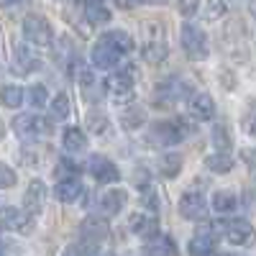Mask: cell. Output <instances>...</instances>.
I'll list each match as a JSON object with an SVG mask.
<instances>
[{"instance_id":"obj_34","label":"cell","mask_w":256,"mask_h":256,"mask_svg":"<svg viewBox=\"0 0 256 256\" xmlns=\"http://www.w3.org/2000/svg\"><path fill=\"white\" fill-rule=\"evenodd\" d=\"M0 102L6 108H18L24 102V90L16 88V84H6V88H0Z\"/></svg>"},{"instance_id":"obj_35","label":"cell","mask_w":256,"mask_h":256,"mask_svg":"<svg viewBox=\"0 0 256 256\" xmlns=\"http://www.w3.org/2000/svg\"><path fill=\"white\" fill-rule=\"evenodd\" d=\"M200 10H202V18H205V20H220V18H226L228 6L220 3V0H210V3H205Z\"/></svg>"},{"instance_id":"obj_15","label":"cell","mask_w":256,"mask_h":256,"mask_svg":"<svg viewBox=\"0 0 256 256\" xmlns=\"http://www.w3.org/2000/svg\"><path fill=\"white\" fill-rule=\"evenodd\" d=\"M44 205H46V184L41 180H31L24 195V212L34 218L44 210Z\"/></svg>"},{"instance_id":"obj_37","label":"cell","mask_w":256,"mask_h":256,"mask_svg":"<svg viewBox=\"0 0 256 256\" xmlns=\"http://www.w3.org/2000/svg\"><path fill=\"white\" fill-rule=\"evenodd\" d=\"M28 102L34 105V108H44V105H49V92L44 84H34V88L28 90Z\"/></svg>"},{"instance_id":"obj_2","label":"cell","mask_w":256,"mask_h":256,"mask_svg":"<svg viewBox=\"0 0 256 256\" xmlns=\"http://www.w3.org/2000/svg\"><path fill=\"white\" fill-rule=\"evenodd\" d=\"M136 74H138L136 64L123 62L118 70H113L108 77H105L102 90L108 92L110 98H116V100H131V95H134V84H136Z\"/></svg>"},{"instance_id":"obj_20","label":"cell","mask_w":256,"mask_h":256,"mask_svg":"<svg viewBox=\"0 0 256 256\" xmlns=\"http://www.w3.org/2000/svg\"><path fill=\"white\" fill-rule=\"evenodd\" d=\"M128 228H131V233H136V236L141 238H152L159 233V223L154 216H148V212H131V218H128Z\"/></svg>"},{"instance_id":"obj_3","label":"cell","mask_w":256,"mask_h":256,"mask_svg":"<svg viewBox=\"0 0 256 256\" xmlns=\"http://www.w3.org/2000/svg\"><path fill=\"white\" fill-rule=\"evenodd\" d=\"M184 118H172V120H156L148 128V141L154 146H174L180 144L184 136L192 134V128L184 126Z\"/></svg>"},{"instance_id":"obj_7","label":"cell","mask_w":256,"mask_h":256,"mask_svg":"<svg viewBox=\"0 0 256 256\" xmlns=\"http://www.w3.org/2000/svg\"><path fill=\"white\" fill-rule=\"evenodd\" d=\"M223 49L233 56V59H246V28L241 24L238 16H233L226 28H223Z\"/></svg>"},{"instance_id":"obj_36","label":"cell","mask_w":256,"mask_h":256,"mask_svg":"<svg viewBox=\"0 0 256 256\" xmlns=\"http://www.w3.org/2000/svg\"><path fill=\"white\" fill-rule=\"evenodd\" d=\"M70 110H72L70 95H67V92H59V95L52 100V113H54V118H67Z\"/></svg>"},{"instance_id":"obj_46","label":"cell","mask_w":256,"mask_h":256,"mask_svg":"<svg viewBox=\"0 0 256 256\" xmlns=\"http://www.w3.org/2000/svg\"><path fill=\"white\" fill-rule=\"evenodd\" d=\"M220 256H233V254H220Z\"/></svg>"},{"instance_id":"obj_13","label":"cell","mask_w":256,"mask_h":256,"mask_svg":"<svg viewBox=\"0 0 256 256\" xmlns=\"http://www.w3.org/2000/svg\"><path fill=\"white\" fill-rule=\"evenodd\" d=\"M223 236L233 244V246H254L256 244V228L248 223V220H230L226 223V230Z\"/></svg>"},{"instance_id":"obj_25","label":"cell","mask_w":256,"mask_h":256,"mask_svg":"<svg viewBox=\"0 0 256 256\" xmlns=\"http://www.w3.org/2000/svg\"><path fill=\"white\" fill-rule=\"evenodd\" d=\"M84 128H88V134H92V136H102V134H108L110 120L100 108H92L84 116Z\"/></svg>"},{"instance_id":"obj_9","label":"cell","mask_w":256,"mask_h":256,"mask_svg":"<svg viewBox=\"0 0 256 256\" xmlns=\"http://www.w3.org/2000/svg\"><path fill=\"white\" fill-rule=\"evenodd\" d=\"M126 200H128L126 190H120V187H110V190H105L102 195H100V198L95 200V212H98L95 218H100V220L116 218L118 212L123 210Z\"/></svg>"},{"instance_id":"obj_14","label":"cell","mask_w":256,"mask_h":256,"mask_svg":"<svg viewBox=\"0 0 256 256\" xmlns=\"http://www.w3.org/2000/svg\"><path fill=\"white\" fill-rule=\"evenodd\" d=\"M88 169H90V174L100 182V184H113L120 180V172H118V166L108 159V156H102V154H95L90 156L88 162Z\"/></svg>"},{"instance_id":"obj_1","label":"cell","mask_w":256,"mask_h":256,"mask_svg":"<svg viewBox=\"0 0 256 256\" xmlns=\"http://www.w3.org/2000/svg\"><path fill=\"white\" fill-rule=\"evenodd\" d=\"M169 54V46H166V28L159 18H148L144 28H141V56L156 67L162 64Z\"/></svg>"},{"instance_id":"obj_6","label":"cell","mask_w":256,"mask_h":256,"mask_svg":"<svg viewBox=\"0 0 256 256\" xmlns=\"http://www.w3.org/2000/svg\"><path fill=\"white\" fill-rule=\"evenodd\" d=\"M24 36L31 46H52L54 44V28L44 16L28 13L24 18Z\"/></svg>"},{"instance_id":"obj_10","label":"cell","mask_w":256,"mask_h":256,"mask_svg":"<svg viewBox=\"0 0 256 256\" xmlns=\"http://www.w3.org/2000/svg\"><path fill=\"white\" fill-rule=\"evenodd\" d=\"M72 70H74V77H77V84H80L82 95L88 98L90 102H100V98H102V84L98 82V77H95V72H92L90 64H84V62L80 59Z\"/></svg>"},{"instance_id":"obj_11","label":"cell","mask_w":256,"mask_h":256,"mask_svg":"<svg viewBox=\"0 0 256 256\" xmlns=\"http://www.w3.org/2000/svg\"><path fill=\"white\" fill-rule=\"evenodd\" d=\"M108 233H110L108 223L92 216V218H88V220H82V226H80V241H82L80 246H82V248L98 246V244H102L105 238H108Z\"/></svg>"},{"instance_id":"obj_39","label":"cell","mask_w":256,"mask_h":256,"mask_svg":"<svg viewBox=\"0 0 256 256\" xmlns=\"http://www.w3.org/2000/svg\"><path fill=\"white\" fill-rule=\"evenodd\" d=\"M244 131H246L251 138H256V102H251L248 110L244 113Z\"/></svg>"},{"instance_id":"obj_42","label":"cell","mask_w":256,"mask_h":256,"mask_svg":"<svg viewBox=\"0 0 256 256\" xmlns=\"http://www.w3.org/2000/svg\"><path fill=\"white\" fill-rule=\"evenodd\" d=\"M84 254V248L80 246V244H70L67 248H64V254L62 256H82Z\"/></svg>"},{"instance_id":"obj_22","label":"cell","mask_w":256,"mask_h":256,"mask_svg":"<svg viewBox=\"0 0 256 256\" xmlns=\"http://www.w3.org/2000/svg\"><path fill=\"white\" fill-rule=\"evenodd\" d=\"M212 251H216V236L210 233V228H200L187 244L190 256H212Z\"/></svg>"},{"instance_id":"obj_45","label":"cell","mask_w":256,"mask_h":256,"mask_svg":"<svg viewBox=\"0 0 256 256\" xmlns=\"http://www.w3.org/2000/svg\"><path fill=\"white\" fill-rule=\"evenodd\" d=\"M251 13H256V3H251Z\"/></svg>"},{"instance_id":"obj_30","label":"cell","mask_w":256,"mask_h":256,"mask_svg":"<svg viewBox=\"0 0 256 256\" xmlns=\"http://www.w3.org/2000/svg\"><path fill=\"white\" fill-rule=\"evenodd\" d=\"M62 144H64V148H67V152H82L84 146H88V136L82 134V128H67V131H64V136H62Z\"/></svg>"},{"instance_id":"obj_41","label":"cell","mask_w":256,"mask_h":256,"mask_svg":"<svg viewBox=\"0 0 256 256\" xmlns=\"http://www.w3.org/2000/svg\"><path fill=\"white\" fill-rule=\"evenodd\" d=\"M82 169V164H77V162H72V159H62L59 162V169H56V174H74V172H80Z\"/></svg>"},{"instance_id":"obj_44","label":"cell","mask_w":256,"mask_h":256,"mask_svg":"<svg viewBox=\"0 0 256 256\" xmlns=\"http://www.w3.org/2000/svg\"><path fill=\"white\" fill-rule=\"evenodd\" d=\"M92 256H116V254H113V251H95Z\"/></svg>"},{"instance_id":"obj_40","label":"cell","mask_w":256,"mask_h":256,"mask_svg":"<svg viewBox=\"0 0 256 256\" xmlns=\"http://www.w3.org/2000/svg\"><path fill=\"white\" fill-rule=\"evenodd\" d=\"M16 182H18L16 172H13V169H10L8 164H3V162H0V190H10Z\"/></svg>"},{"instance_id":"obj_47","label":"cell","mask_w":256,"mask_h":256,"mask_svg":"<svg viewBox=\"0 0 256 256\" xmlns=\"http://www.w3.org/2000/svg\"><path fill=\"white\" fill-rule=\"evenodd\" d=\"M0 256H3V254H0Z\"/></svg>"},{"instance_id":"obj_12","label":"cell","mask_w":256,"mask_h":256,"mask_svg":"<svg viewBox=\"0 0 256 256\" xmlns=\"http://www.w3.org/2000/svg\"><path fill=\"white\" fill-rule=\"evenodd\" d=\"M34 218L26 216L24 210H18V208H0V228L3 230H13V233H31L34 228Z\"/></svg>"},{"instance_id":"obj_8","label":"cell","mask_w":256,"mask_h":256,"mask_svg":"<svg viewBox=\"0 0 256 256\" xmlns=\"http://www.w3.org/2000/svg\"><path fill=\"white\" fill-rule=\"evenodd\" d=\"M182 49L190 59H205L208 56V36L195 24H182Z\"/></svg>"},{"instance_id":"obj_27","label":"cell","mask_w":256,"mask_h":256,"mask_svg":"<svg viewBox=\"0 0 256 256\" xmlns=\"http://www.w3.org/2000/svg\"><path fill=\"white\" fill-rule=\"evenodd\" d=\"M102 38L108 41V44H110L118 54H128V52L134 49L131 34H126V31H120V28H113V31H108V34H102Z\"/></svg>"},{"instance_id":"obj_29","label":"cell","mask_w":256,"mask_h":256,"mask_svg":"<svg viewBox=\"0 0 256 256\" xmlns=\"http://www.w3.org/2000/svg\"><path fill=\"white\" fill-rule=\"evenodd\" d=\"M54 54H56V59H59V64H64V67H74V64L80 62V56H77V49H74V44L70 38H59L56 41V49H54Z\"/></svg>"},{"instance_id":"obj_19","label":"cell","mask_w":256,"mask_h":256,"mask_svg":"<svg viewBox=\"0 0 256 256\" xmlns=\"http://www.w3.org/2000/svg\"><path fill=\"white\" fill-rule=\"evenodd\" d=\"M187 110L195 120H212L216 116V102H212V95L208 92H195L187 102Z\"/></svg>"},{"instance_id":"obj_31","label":"cell","mask_w":256,"mask_h":256,"mask_svg":"<svg viewBox=\"0 0 256 256\" xmlns=\"http://www.w3.org/2000/svg\"><path fill=\"white\" fill-rule=\"evenodd\" d=\"M212 208H216V212H233L238 208V198L233 195L230 190H218L216 195H212Z\"/></svg>"},{"instance_id":"obj_17","label":"cell","mask_w":256,"mask_h":256,"mask_svg":"<svg viewBox=\"0 0 256 256\" xmlns=\"http://www.w3.org/2000/svg\"><path fill=\"white\" fill-rule=\"evenodd\" d=\"M180 216L187 220H202L208 216V202L200 192H184L180 198Z\"/></svg>"},{"instance_id":"obj_18","label":"cell","mask_w":256,"mask_h":256,"mask_svg":"<svg viewBox=\"0 0 256 256\" xmlns=\"http://www.w3.org/2000/svg\"><path fill=\"white\" fill-rule=\"evenodd\" d=\"M90 62H92L95 70H113L116 64L120 62V54L105 38H100L98 44L92 46V52H90Z\"/></svg>"},{"instance_id":"obj_43","label":"cell","mask_w":256,"mask_h":256,"mask_svg":"<svg viewBox=\"0 0 256 256\" xmlns=\"http://www.w3.org/2000/svg\"><path fill=\"white\" fill-rule=\"evenodd\" d=\"M200 10V6H195V3H187V6H180V13L182 16H195Z\"/></svg>"},{"instance_id":"obj_26","label":"cell","mask_w":256,"mask_h":256,"mask_svg":"<svg viewBox=\"0 0 256 256\" xmlns=\"http://www.w3.org/2000/svg\"><path fill=\"white\" fill-rule=\"evenodd\" d=\"M146 254L148 256H174V241L164 236V233H156V236L148 238Z\"/></svg>"},{"instance_id":"obj_4","label":"cell","mask_w":256,"mask_h":256,"mask_svg":"<svg viewBox=\"0 0 256 256\" xmlns=\"http://www.w3.org/2000/svg\"><path fill=\"white\" fill-rule=\"evenodd\" d=\"M190 100L192 98V88H190V82L184 80V77H169V80H164V82H159L156 84V90H154V105L156 108H169V105H174V102H180V100Z\"/></svg>"},{"instance_id":"obj_28","label":"cell","mask_w":256,"mask_h":256,"mask_svg":"<svg viewBox=\"0 0 256 256\" xmlns=\"http://www.w3.org/2000/svg\"><path fill=\"white\" fill-rule=\"evenodd\" d=\"M233 156L230 154H210V156H205V169L208 172H212V174H228L230 169H233Z\"/></svg>"},{"instance_id":"obj_32","label":"cell","mask_w":256,"mask_h":256,"mask_svg":"<svg viewBox=\"0 0 256 256\" xmlns=\"http://www.w3.org/2000/svg\"><path fill=\"white\" fill-rule=\"evenodd\" d=\"M159 172L166 180H174L182 172V156L180 154H164L162 162H159Z\"/></svg>"},{"instance_id":"obj_21","label":"cell","mask_w":256,"mask_h":256,"mask_svg":"<svg viewBox=\"0 0 256 256\" xmlns=\"http://www.w3.org/2000/svg\"><path fill=\"white\" fill-rule=\"evenodd\" d=\"M82 195H84V187H82V182L77 177H62L56 182V187H54V198L59 202H67V205L80 200Z\"/></svg>"},{"instance_id":"obj_33","label":"cell","mask_w":256,"mask_h":256,"mask_svg":"<svg viewBox=\"0 0 256 256\" xmlns=\"http://www.w3.org/2000/svg\"><path fill=\"white\" fill-rule=\"evenodd\" d=\"M212 144L218 146V152H220V154H226L228 148H230L233 138H230V131H228V126H226V123H216V126H212Z\"/></svg>"},{"instance_id":"obj_23","label":"cell","mask_w":256,"mask_h":256,"mask_svg":"<svg viewBox=\"0 0 256 256\" xmlns=\"http://www.w3.org/2000/svg\"><path fill=\"white\" fill-rule=\"evenodd\" d=\"M146 123V113L138 102H126L123 110H120V126L126 128V131H138V128H144Z\"/></svg>"},{"instance_id":"obj_16","label":"cell","mask_w":256,"mask_h":256,"mask_svg":"<svg viewBox=\"0 0 256 256\" xmlns=\"http://www.w3.org/2000/svg\"><path fill=\"white\" fill-rule=\"evenodd\" d=\"M38 67H41V59H38L28 46H18V49L13 52V59H10V72H13L16 77H26V74L36 72Z\"/></svg>"},{"instance_id":"obj_24","label":"cell","mask_w":256,"mask_h":256,"mask_svg":"<svg viewBox=\"0 0 256 256\" xmlns=\"http://www.w3.org/2000/svg\"><path fill=\"white\" fill-rule=\"evenodd\" d=\"M82 13H84V20H88L90 26H105L110 20V8L98 3V0H90V3L82 6Z\"/></svg>"},{"instance_id":"obj_5","label":"cell","mask_w":256,"mask_h":256,"mask_svg":"<svg viewBox=\"0 0 256 256\" xmlns=\"http://www.w3.org/2000/svg\"><path fill=\"white\" fill-rule=\"evenodd\" d=\"M13 131L18 138H26V141H34L38 136H49L54 131L52 120L41 118V116H34V113H20L13 118Z\"/></svg>"},{"instance_id":"obj_38","label":"cell","mask_w":256,"mask_h":256,"mask_svg":"<svg viewBox=\"0 0 256 256\" xmlns=\"http://www.w3.org/2000/svg\"><path fill=\"white\" fill-rule=\"evenodd\" d=\"M134 187L136 190H141V192H146L148 187H152V174H148V169L146 166H136L134 169Z\"/></svg>"}]
</instances>
